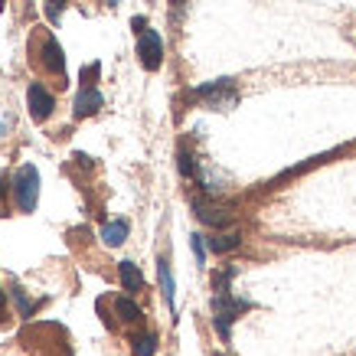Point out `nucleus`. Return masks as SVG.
Returning <instances> with one entry per match:
<instances>
[{
    "instance_id": "nucleus-1",
    "label": "nucleus",
    "mask_w": 356,
    "mask_h": 356,
    "mask_svg": "<svg viewBox=\"0 0 356 356\" xmlns=\"http://www.w3.org/2000/svg\"><path fill=\"white\" fill-rule=\"evenodd\" d=\"M232 275L236 271L226 268L216 275V294H213V324H216V334L222 337L229 343V330H232V321H236L242 311H248L252 304L248 301H238V298H232V291H229V281H232Z\"/></svg>"
},
{
    "instance_id": "nucleus-2",
    "label": "nucleus",
    "mask_w": 356,
    "mask_h": 356,
    "mask_svg": "<svg viewBox=\"0 0 356 356\" xmlns=\"http://www.w3.org/2000/svg\"><path fill=\"white\" fill-rule=\"evenodd\" d=\"M13 190H17V206H20L23 213H33L36 200H40V170L33 163H23L20 170H17Z\"/></svg>"
},
{
    "instance_id": "nucleus-3",
    "label": "nucleus",
    "mask_w": 356,
    "mask_h": 356,
    "mask_svg": "<svg viewBox=\"0 0 356 356\" xmlns=\"http://www.w3.org/2000/svg\"><path fill=\"white\" fill-rule=\"evenodd\" d=\"M193 98H200L206 108H232L238 102V95H236V88H232V82L229 79H219V82H209V86H200L193 92Z\"/></svg>"
},
{
    "instance_id": "nucleus-4",
    "label": "nucleus",
    "mask_w": 356,
    "mask_h": 356,
    "mask_svg": "<svg viewBox=\"0 0 356 356\" xmlns=\"http://www.w3.org/2000/svg\"><path fill=\"white\" fill-rule=\"evenodd\" d=\"M138 56H140V65L147 72H157L163 63V40L157 30H144L138 40Z\"/></svg>"
},
{
    "instance_id": "nucleus-5",
    "label": "nucleus",
    "mask_w": 356,
    "mask_h": 356,
    "mask_svg": "<svg viewBox=\"0 0 356 356\" xmlns=\"http://www.w3.org/2000/svg\"><path fill=\"white\" fill-rule=\"evenodd\" d=\"M26 102H30V115L36 121H46L49 115H53V105H56V102H53V95H49L43 86H36V82H33L30 92H26Z\"/></svg>"
},
{
    "instance_id": "nucleus-6",
    "label": "nucleus",
    "mask_w": 356,
    "mask_h": 356,
    "mask_svg": "<svg viewBox=\"0 0 356 356\" xmlns=\"http://www.w3.org/2000/svg\"><path fill=\"white\" fill-rule=\"evenodd\" d=\"M102 92H98L95 86H88V88H82L76 95V118H92L98 108H102Z\"/></svg>"
},
{
    "instance_id": "nucleus-7",
    "label": "nucleus",
    "mask_w": 356,
    "mask_h": 356,
    "mask_svg": "<svg viewBox=\"0 0 356 356\" xmlns=\"http://www.w3.org/2000/svg\"><path fill=\"white\" fill-rule=\"evenodd\" d=\"M193 213L200 216V222H206V226H226V222H229L226 209L209 206V203H203V200H193Z\"/></svg>"
},
{
    "instance_id": "nucleus-8",
    "label": "nucleus",
    "mask_w": 356,
    "mask_h": 356,
    "mask_svg": "<svg viewBox=\"0 0 356 356\" xmlns=\"http://www.w3.org/2000/svg\"><path fill=\"white\" fill-rule=\"evenodd\" d=\"M43 65L56 76H63L65 72V56H63V46L56 43V40H46L43 43Z\"/></svg>"
},
{
    "instance_id": "nucleus-9",
    "label": "nucleus",
    "mask_w": 356,
    "mask_h": 356,
    "mask_svg": "<svg viewBox=\"0 0 356 356\" xmlns=\"http://www.w3.org/2000/svg\"><path fill=\"white\" fill-rule=\"evenodd\" d=\"M118 271H121V284H124V291H140L144 288V275L138 271V265L134 261H121L118 265Z\"/></svg>"
},
{
    "instance_id": "nucleus-10",
    "label": "nucleus",
    "mask_w": 356,
    "mask_h": 356,
    "mask_svg": "<svg viewBox=\"0 0 356 356\" xmlns=\"http://www.w3.org/2000/svg\"><path fill=\"white\" fill-rule=\"evenodd\" d=\"M124 238H128V222L124 219H115V222H108V226L102 229V242L111 248H118Z\"/></svg>"
},
{
    "instance_id": "nucleus-11",
    "label": "nucleus",
    "mask_w": 356,
    "mask_h": 356,
    "mask_svg": "<svg viewBox=\"0 0 356 356\" xmlns=\"http://www.w3.org/2000/svg\"><path fill=\"white\" fill-rule=\"evenodd\" d=\"M242 245V236L238 232H226V236H216L209 238V248L216 252V255H226V252H232V248Z\"/></svg>"
},
{
    "instance_id": "nucleus-12",
    "label": "nucleus",
    "mask_w": 356,
    "mask_h": 356,
    "mask_svg": "<svg viewBox=\"0 0 356 356\" xmlns=\"http://www.w3.org/2000/svg\"><path fill=\"white\" fill-rule=\"evenodd\" d=\"M157 271H161V288H163V301L173 307V275H170V265H167V259L157 261Z\"/></svg>"
},
{
    "instance_id": "nucleus-13",
    "label": "nucleus",
    "mask_w": 356,
    "mask_h": 356,
    "mask_svg": "<svg viewBox=\"0 0 356 356\" xmlns=\"http://www.w3.org/2000/svg\"><path fill=\"white\" fill-rule=\"evenodd\" d=\"M115 311L121 314V321H134V324L140 321V307L131 301V298H118V301H115Z\"/></svg>"
},
{
    "instance_id": "nucleus-14",
    "label": "nucleus",
    "mask_w": 356,
    "mask_h": 356,
    "mask_svg": "<svg viewBox=\"0 0 356 356\" xmlns=\"http://www.w3.org/2000/svg\"><path fill=\"white\" fill-rule=\"evenodd\" d=\"M154 353H157V337L154 334L134 337V356H154Z\"/></svg>"
},
{
    "instance_id": "nucleus-15",
    "label": "nucleus",
    "mask_w": 356,
    "mask_h": 356,
    "mask_svg": "<svg viewBox=\"0 0 356 356\" xmlns=\"http://www.w3.org/2000/svg\"><path fill=\"white\" fill-rule=\"evenodd\" d=\"M180 173H184L186 180H196V173H200V167H196L193 154L190 151H180Z\"/></svg>"
},
{
    "instance_id": "nucleus-16",
    "label": "nucleus",
    "mask_w": 356,
    "mask_h": 356,
    "mask_svg": "<svg viewBox=\"0 0 356 356\" xmlns=\"http://www.w3.org/2000/svg\"><path fill=\"white\" fill-rule=\"evenodd\" d=\"M98 69H102V65H98V63H92V65H88V69H86V72H82V82H86V86H82V88L95 86V79H98Z\"/></svg>"
},
{
    "instance_id": "nucleus-17",
    "label": "nucleus",
    "mask_w": 356,
    "mask_h": 356,
    "mask_svg": "<svg viewBox=\"0 0 356 356\" xmlns=\"http://www.w3.org/2000/svg\"><path fill=\"white\" fill-rule=\"evenodd\" d=\"M190 245H193V252H196V261L203 265V261H206V245H203V236H193V238H190Z\"/></svg>"
},
{
    "instance_id": "nucleus-18",
    "label": "nucleus",
    "mask_w": 356,
    "mask_h": 356,
    "mask_svg": "<svg viewBox=\"0 0 356 356\" xmlns=\"http://www.w3.org/2000/svg\"><path fill=\"white\" fill-rule=\"evenodd\" d=\"M131 26H134V30H138V36L144 30H147V20H144V17H134V20H131Z\"/></svg>"
},
{
    "instance_id": "nucleus-19",
    "label": "nucleus",
    "mask_w": 356,
    "mask_h": 356,
    "mask_svg": "<svg viewBox=\"0 0 356 356\" xmlns=\"http://www.w3.org/2000/svg\"><path fill=\"white\" fill-rule=\"evenodd\" d=\"M7 193V180H3V173H0V196Z\"/></svg>"
},
{
    "instance_id": "nucleus-20",
    "label": "nucleus",
    "mask_w": 356,
    "mask_h": 356,
    "mask_svg": "<svg viewBox=\"0 0 356 356\" xmlns=\"http://www.w3.org/2000/svg\"><path fill=\"white\" fill-rule=\"evenodd\" d=\"M0 307H3V294H0Z\"/></svg>"
}]
</instances>
